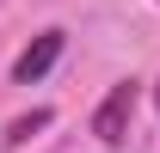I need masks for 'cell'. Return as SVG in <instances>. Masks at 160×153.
Masks as SVG:
<instances>
[{"instance_id": "cell-2", "label": "cell", "mask_w": 160, "mask_h": 153, "mask_svg": "<svg viewBox=\"0 0 160 153\" xmlns=\"http://www.w3.org/2000/svg\"><path fill=\"white\" fill-rule=\"evenodd\" d=\"M56 55H62V31H43V37L31 43V49H25L19 61H12V80H19V86H31V80H43L49 67H56Z\"/></svg>"}, {"instance_id": "cell-3", "label": "cell", "mask_w": 160, "mask_h": 153, "mask_svg": "<svg viewBox=\"0 0 160 153\" xmlns=\"http://www.w3.org/2000/svg\"><path fill=\"white\" fill-rule=\"evenodd\" d=\"M37 129H49V110H31V116H19V123L6 129V147H25V141H31Z\"/></svg>"}, {"instance_id": "cell-1", "label": "cell", "mask_w": 160, "mask_h": 153, "mask_svg": "<svg viewBox=\"0 0 160 153\" xmlns=\"http://www.w3.org/2000/svg\"><path fill=\"white\" fill-rule=\"evenodd\" d=\"M129 116H136V80H123V86L105 92L99 116H92V135H99L105 147H123V141H129Z\"/></svg>"}]
</instances>
